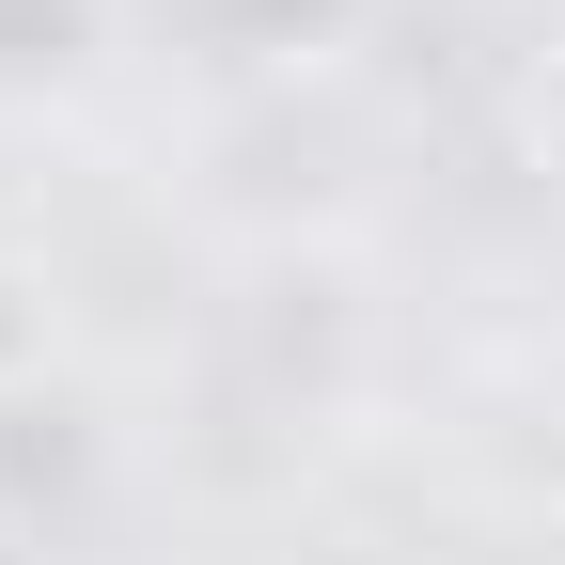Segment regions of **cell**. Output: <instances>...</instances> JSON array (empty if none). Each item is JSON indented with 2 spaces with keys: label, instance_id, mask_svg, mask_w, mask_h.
<instances>
[{
  "label": "cell",
  "instance_id": "obj_1",
  "mask_svg": "<svg viewBox=\"0 0 565 565\" xmlns=\"http://www.w3.org/2000/svg\"><path fill=\"white\" fill-rule=\"evenodd\" d=\"M189 63H221V79H299L362 32V0H158Z\"/></svg>",
  "mask_w": 565,
  "mask_h": 565
},
{
  "label": "cell",
  "instance_id": "obj_2",
  "mask_svg": "<svg viewBox=\"0 0 565 565\" xmlns=\"http://www.w3.org/2000/svg\"><path fill=\"white\" fill-rule=\"evenodd\" d=\"M95 487V393L47 377V393H0V519H47Z\"/></svg>",
  "mask_w": 565,
  "mask_h": 565
},
{
  "label": "cell",
  "instance_id": "obj_3",
  "mask_svg": "<svg viewBox=\"0 0 565 565\" xmlns=\"http://www.w3.org/2000/svg\"><path fill=\"white\" fill-rule=\"evenodd\" d=\"M47 377H63V282L0 252V393H47Z\"/></svg>",
  "mask_w": 565,
  "mask_h": 565
},
{
  "label": "cell",
  "instance_id": "obj_4",
  "mask_svg": "<svg viewBox=\"0 0 565 565\" xmlns=\"http://www.w3.org/2000/svg\"><path fill=\"white\" fill-rule=\"evenodd\" d=\"M79 47H95V17H79V0H0V63H17V79H32V63L63 79Z\"/></svg>",
  "mask_w": 565,
  "mask_h": 565
},
{
  "label": "cell",
  "instance_id": "obj_5",
  "mask_svg": "<svg viewBox=\"0 0 565 565\" xmlns=\"http://www.w3.org/2000/svg\"><path fill=\"white\" fill-rule=\"evenodd\" d=\"M534 158H550V189H565V47L534 63Z\"/></svg>",
  "mask_w": 565,
  "mask_h": 565
}]
</instances>
